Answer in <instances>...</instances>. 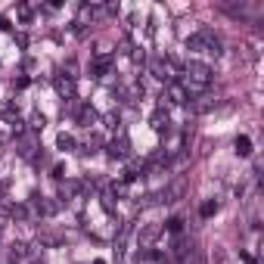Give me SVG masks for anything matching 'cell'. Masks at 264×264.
Listing matches in <instances>:
<instances>
[{
  "instance_id": "6da1fadb",
  "label": "cell",
  "mask_w": 264,
  "mask_h": 264,
  "mask_svg": "<svg viewBox=\"0 0 264 264\" xmlns=\"http://www.w3.org/2000/svg\"><path fill=\"white\" fill-rule=\"evenodd\" d=\"M183 75H187V81H183V84H196V87H209L211 84V68L205 62L190 59L187 65H183Z\"/></svg>"
},
{
  "instance_id": "7a4b0ae2",
  "label": "cell",
  "mask_w": 264,
  "mask_h": 264,
  "mask_svg": "<svg viewBox=\"0 0 264 264\" xmlns=\"http://www.w3.org/2000/svg\"><path fill=\"white\" fill-rule=\"evenodd\" d=\"M183 190H187V180H183V177H174V180H171L168 187L162 190V196H158V199H162V202H177V199L183 196Z\"/></svg>"
},
{
  "instance_id": "3957f363",
  "label": "cell",
  "mask_w": 264,
  "mask_h": 264,
  "mask_svg": "<svg viewBox=\"0 0 264 264\" xmlns=\"http://www.w3.org/2000/svg\"><path fill=\"white\" fill-rule=\"evenodd\" d=\"M158 236H162V224H146V227H140V233H137V239H140V249H149Z\"/></svg>"
},
{
  "instance_id": "277c9868",
  "label": "cell",
  "mask_w": 264,
  "mask_h": 264,
  "mask_svg": "<svg viewBox=\"0 0 264 264\" xmlns=\"http://www.w3.org/2000/svg\"><path fill=\"white\" fill-rule=\"evenodd\" d=\"M209 38H211V28H199L196 34L187 38V50H205L209 53Z\"/></svg>"
},
{
  "instance_id": "5b68a950",
  "label": "cell",
  "mask_w": 264,
  "mask_h": 264,
  "mask_svg": "<svg viewBox=\"0 0 264 264\" xmlns=\"http://www.w3.org/2000/svg\"><path fill=\"white\" fill-rule=\"evenodd\" d=\"M190 252H193V246H190V239H187V236H177L174 243H171V258H174L177 264H183V261H187V255H190Z\"/></svg>"
},
{
  "instance_id": "8992f818",
  "label": "cell",
  "mask_w": 264,
  "mask_h": 264,
  "mask_svg": "<svg viewBox=\"0 0 264 264\" xmlns=\"http://www.w3.org/2000/svg\"><path fill=\"white\" fill-rule=\"evenodd\" d=\"M28 205H31V211H34V214H53V211H56V205L47 202V199L41 196V193H31V202H28Z\"/></svg>"
},
{
  "instance_id": "52a82bcc",
  "label": "cell",
  "mask_w": 264,
  "mask_h": 264,
  "mask_svg": "<svg viewBox=\"0 0 264 264\" xmlns=\"http://www.w3.org/2000/svg\"><path fill=\"white\" fill-rule=\"evenodd\" d=\"M128 153H131V143H128V137H124V134L118 137V140L109 143V156H112V158H124Z\"/></svg>"
},
{
  "instance_id": "ba28073f",
  "label": "cell",
  "mask_w": 264,
  "mask_h": 264,
  "mask_svg": "<svg viewBox=\"0 0 264 264\" xmlns=\"http://www.w3.org/2000/svg\"><path fill=\"white\" fill-rule=\"evenodd\" d=\"M214 106H217V100H214V97H209V94H202V97H196V103H193V112L205 115V112H211Z\"/></svg>"
},
{
  "instance_id": "9c48e42d",
  "label": "cell",
  "mask_w": 264,
  "mask_h": 264,
  "mask_svg": "<svg viewBox=\"0 0 264 264\" xmlns=\"http://www.w3.org/2000/svg\"><path fill=\"white\" fill-rule=\"evenodd\" d=\"M149 72H153L156 78H162V81L171 84V72H168V65H165L162 59H153V62H149Z\"/></svg>"
},
{
  "instance_id": "30bf717a",
  "label": "cell",
  "mask_w": 264,
  "mask_h": 264,
  "mask_svg": "<svg viewBox=\"0 0 264 264\" xmlns=\"http://www.w3.org/2000/svg\"><path fill=\"white\" fill-rule=\"evenodd\" d=\"M149 124H153L156 131H168V124H171V121H168V112H165V109L153 112V118H149Z\"/></svg>"
},
{
  "instance_id": "8fae6325",
  "label": "cell",
  "mask_w": 264,
  "mask_h": 264,
  "mask_svg": "<svg viewBox=\"0 0 264 264\" xmlns=\"http://www.w3.org/2000/svg\"><path fill=\"white\" fill-rule=\"evenodd\" d=\"M25 255H28V246L25 243H13V246H9V261H13V264L22 261Z\"/></svg>"
},
{
  "instance_id": "7c38bea8",
  "label": "cell",
  "mask_w": 264,
  "mask_h": 264,
  "mask_svg": "<svg viewBox=\"0 0 264 264\" xmlns=\"http://www.w3.org/2000/svg\"><path fill=\"white\" fill-rule=\"evenodd\" d=\"M56 90H59L62 97H68V100H72V94H75V84H72V78H56Z\"/></svg>"
},
{
  "instance_id": "4fadbf2b",
  "label": "cell",
  "mask_w": 264,
  "mask_h": 264,
  "mask_svg": "<svg viewBox=\"0 0 264 264\" xmlns=\"http://www.w3.org/2000/svg\"><path fill=\"white\" fill-rule=\"evenodd\" d=\"M78 121H81V124H84V128H90V124H94V121H97V112H94V109H90V106H84L81 112H78Z\"/></svg>"
},
{
  "instance_id": "5bb4252c",
  "label": "cell",
  "mask_w": 264,
  "mask_h": 264,
  "mask_svg": "<svg viewBox=\"0 0 264 264\" xmlns=\"http://www.w3.org/2000/svg\"><path fill=\"white\" fill-rule=\"evenodd\" d=\"M75 193H78V183H75V180H68V183H62V187H59V199L68 202V199L75 196Z\"/></svg>"
},
{
  "instance_id": "9a60e30c",
  "label": "cell",
  "mask_w": 264,
  "mask_h": 264,
  "mask_svg": "<svg viewBox=\"0 0 264 264\" xmlns=\"http://www.w3.org/2000/svg\"><path fill=\"white\" fill-rule=\"evenodd\" d=\"M183 264H209V261H205V252H199V249H193L190 255H187V261H183Z\"/></svg>"
},
{
  "instance_id": "2e32d148",
  "label": "cell",
  "mask_w": 264,
  "mask_h": 264,
  "mask_svg": "<svg viewBox=\"0 0 264 264\" xmlns=\"http://www.w3.org/2000/svg\"><path fill=\"white\" fill-rule=\"evenodd\" d=\"M34 149H38V146H34L31 140H19V156H25V158H31V156H34Z\"/></svg>"
},
{
  "instance_id": "e0dca14e",
  "label": "cell",
  "mask_w": 264,
  "mask_h": 264,
  "mask_svg": "<svg viewBox=\"0 0 264 264\" xmlns=\"http://www.w3.org/2000/svg\"><path fill=\"white\" fill-rule=\"evenodd\" d=\"M236 153H239V156H249V153H252L249 137H239V140H236Z\"/></svg>"
},
{
  "instance_id": "ac0fdd59",
  "label": "cell",
  "mask_w": 264,
  "mask_h": 264,
  "mask_svg": "<svg viewBox=\"0 0 264 264\" xmlns=\"http://www.w3.org/2000/svg\"><path fill=\"white\" fill-rule=\"evenodd\" d=\"M56 143H59V149H72V146H75V137L59 134V140H56Z\"/></svg>"
},
{
  "instance_id": "d6986e66",
  "label": "cell",
  "mask_w": 264,
  "mask_h": 264,
  "mask_svg": "<svg viewBox=\"0 0 264 264\" xmlns=\"http://www.w3.org/2000/svg\"><path fill=\"white\" fill-rule=\"evenodd\" d=\"M214 211H217V202H214V199H209V202L202 205V217H211Z\"/></svg>"
},
{
  "instance_id": "ffe728a7",
  "label": "cell",
  "mask_w": 264,
  "mask_h": 264,
  "mask_svg": "<svg viewBox=\"0 0 264 264\" xmlns=\"http://www.w3.org/2000/svg\"><path fill=\"white\" fill-rule=\"evenodd\" d=\"M103 209H106L109 214L115 211V205H112V193H103Z\"/></svg>"
},
{
  "instance_id": "44dd1931",
  "label": "cell",
  "mask_w": 264,
  "mask_h": 264,
  "mask_svg": "<svg viewBox=\"0 0 264 264\" xmlns=\"http://www.w3.org/2000/svg\"><path fill=\"white\" fill-rule=\"evenodd\" d=\"M165 227H168V230H174V233H177V230H180V227H183V221H180V217H171V221H168Z\"/></svg>"
},
{
  "instance_id": "7402d4cb",
  "label": "cell",
  "mask_w": 264,
  "mask_h": 264,
  "mask_svg": "<svg viewBox=\"0 0 264 264\" xmlns=\"http://www.w3.org/2000/svg\"><path fill=\"white\" fill-rule=\"evenodd\" d=\"M44 124H47V121H44V115H34V118H31V131H41Z\"/></svg>"
},
{
  "instance_id": "603a6c76",
  "label": "cell",
  "mask_w": 264,
  "mask_h": 264,
  "mask_svg": "<svg viewBox=\"0 0 264 264\" xmlns=\"http://www.w3.org/2000/svg\"><path fill=\"white\" fill-rule=\"evenodd\" d=\"M106 124H109V128H115V124H118V115H115V112H109V115H106Z\"/></svg>"
},
{
  "instance_id": "cb8c5ba5",
  "label": "cell",
  "mask_w": 264,
  "mask_h": 264,
  "mask_svg": "<svg viewBox=\"0 0 264 264\" xmlns=\"http://www.w3.org/2000/svg\"><path fill=\"white\" fill-rule=\"evenodd\" d=\"M31 264H44V261H31Z\"/></svg>"
}]
</instances>
